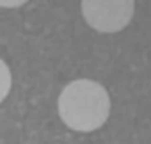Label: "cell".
<instances>
[{
    "label": "cell",
    "mask_w": 151,
    "mask_h": 144,
    "mask_svg": "<svg viewBox=\"0 0 151 144\" xmlns=\"http://www.w3.org/2000/svg\"><path fill=\"white\" fill-rule=\"evenodd\" d=\"M110 114L107 89L89 78L69 82L59 96L60 119L77 132H93L105 125Z\"/></svg>",
    "instance_id": "6da1fadb"
},
{
    "label": "cell",
    "mask_w": 151,
    "mask_h": 144,
    "mask_svg": "<svg viewBox=\"0 0 151 144\" xmlns=\"http://www.w3.org/2000/svg\"><path fill=\"white\" fill-rule=\"evenodd\" d=\"M87 23L100 32H116L128 25L133 14V2H82Z\"/></svg>",
    "instance_id": "7a4b0ae2"
},
{
    "label": "cell",
    "mask_w": 151,
    "mask_h": 144,
    "mask_svg": "<svg viewBox=\"0 0 151 144\" xmlns=\"http://www.w3.org/2000/svg\"><path fill=\"white\" fill-rule=\"evenodd\" d=\"M11 89V71L7 64L0 59V102H4V98L9 94Z\"/></svg>",
    "instance_id": "3957f363"
}]
</instances>
